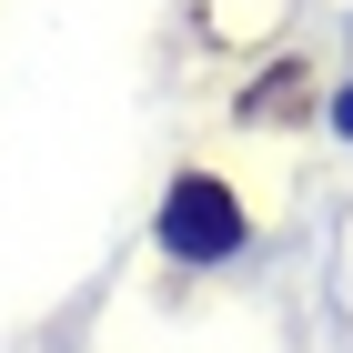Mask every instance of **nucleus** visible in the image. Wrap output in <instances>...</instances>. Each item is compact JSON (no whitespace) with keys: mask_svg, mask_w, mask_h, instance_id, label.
<instances>
[{"mask_svg":"<svg viewBox=\"0 0 353 353\" xmlns=\"http://www.w3.org/2000/svg\"><path fill=\"white\" fill-rule=\"evenodd\" d=\"M303 81H313V71H293V61L263 71V91H243V121H293V111H303Z\"/></svg>","mask_w":353,"mask_h":353,"instance_id":"nucleus-2","label":"nucleus"},{"mask_svg":"<svg viewBox=\"0 0 353 353\" xmlns=\"http://www.w3.org/2000/svg\"><path fill=\"white\" fill-rule=\"evenodd\" d=\"M162 252L182 263H222V252H243V202L212 182V172H182L162 192Z\"/></svg>","mask_w":353,"mask_h":353,"instance_id":"nucleus-1","label":"nucleus"}]
</instances>
